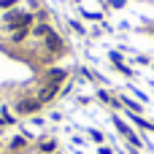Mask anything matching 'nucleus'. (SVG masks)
I'll return each mask as SVG.
<instances>
[{"label":"nucleus","mask_w":154,"mask_h":154,"mask_svg":"<svg viewBox=\"0 0 154 154\" xmlns=\"http://www.w3.org/2000/svg\"><path fill=\"white\" fill-rule=\"evenodd\" d=\"M114 125L119 127V133H122V135H127V141H130L133 146H141V141L135 138V133H133V130H130V127H127V125H125V122H122L119 116H114Z\"/></svg>","instance_id":"1"},{"label":"nucleus","mask_w":154,"mask_h":154,"mask_svg":"<svg viewBox=\"0 0 154 154\" xmlns=\"http://www.w3.org/2000/svg\"><path fill=\"white\" fill-rule=\"evenodd\" d=\"M38 108H41V100H22V103H16L19 114H35Z\"/></svg>","instance_id":"2"},{"label":"nucleus","mask_w":154,"mask_h":154,"mask_svg":"<svg viewBox=\"0 0 154 154\" xmlns=\"http://www.w3.org/2000/svg\"><path fill=\"white\" fill-rule=\"evenodd\" d=\"M54 95H57V84H49V87H43V89H41L38 100H41V103H46V100H51Z\"/></svg>","instance_id":"3"},{"label":"nucleus","mask_w":154,"mask_h":154,"mask_svg":"<svg viewBox=\"0 0 154 154\" xmlns=\"http://www.w3.org/2000/svg\"><path fill=\"white\" fill-rule=\"evenodd\" d=\"M49 49H60V38L54 32H49Z\"/></svg>","instance_id":"4"},{"label":"nucleus","mask_w":154,"mask_h":154,"mask_svg":"<svg viewBox=\"0 0 154 154\" xmlns=\"http://www.w3.org/2000/svg\"><path fill=\"white\" fill-rule=\"evenodd\" d=\"M125 106H130V108H133V114H138V111H141V106H138L135 100H125Z\"/></svg>","instance_id":"5"},{"label":"nucleus","mask_w":154,"mask_h":154,"mask_svg":"<svg viewBox=\"0 0 154 154\" xmlns=\"http://www.w3.org/2000/svg\"><path fill=\"white\" fill-rule=\"evenodd\" d=\"M41 152H54V141H46V143H43V146H41Z\"/></svg>","instance_id":"6"},{"label":"nucleus","mask_w":154,"mask_h":154,"mask_svg":"<svg viewBox=\"0 0 154 154\" xmlns=\"http://www.w3.org/2000/svg\"><path fill=\"white\" fill-rule=\"evenodd\" d=\"M16 0H0V8H8V5H14Z\"/></svg>","instance_id":"7"},{"label":"nucleus","mask_w":154,"mask_h":154,"mask_svg":"<svg viewBox=\"0 0 154 154\" xmlns=\"http://www.w3.org/2000/svg\"><path fill=\"white\" fill-rule=\"evenodd\" d=\"M0 127H3V119H0Z\"/></svg>","instance_id":"8"}]
</instances>
